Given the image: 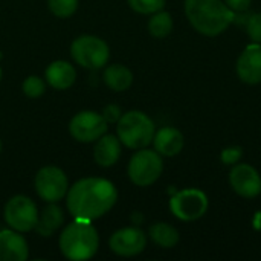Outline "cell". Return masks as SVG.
<instances>
[{
  "label": "cell",
  "instance_id": "obj_1",
  "mask_svg": "<svg viewBox=\"0 0 261 261\" xmlns=\"http://www.w3.org/2000/svg\"><path fill=\"white\" fill-rule=\"evenodd\" d=\"M66 196V206L75 219L93 222L115 206L118 190L107 179L86 177L75 182Z\"/></svg>",
  "mask_w": 261,
  "mask_h": 261
},
{
  "label": "cell",
  "instance_id": "obj_2",
  "mask_svg": "<svg viewBox=\"0 0 261 261\" xmlns=\"http://www.w3.org/2000/svg\"><path fill=\"white\" fill-rule=\"evenodd\" d=\"M190 24L205 37H217L234 24L236 12L223 0H185Z\"/></svg>",
  "mask_w": 261,
  "mask_h": 261
},
{
  "label": "cell",
  "instance_id": "obj_3",
  "mask_svg": "<svg viewBox=\"0 0 261 261\" xmlns=\"http://www.w3.org/2000/svg\"><path fill=\"white\" fill-rule=\"evenodd\" d=\"M99 246V236L90 220L75 219L60 236V249L67 260H90Z\"/></svg>",
  "mask_w": 261,
  "mask_h": 261
},
{
  "label": "cell",
  "instance_id": "obj_4",
  "mask_svg": "<svg viewBox=\"0 0 261 261\" xmlns=\"http://www.w3.org/2000/svg\"><path fill=\"white\" fill-rule=\"evenodd\" d=\"M116 133L122 145L132 150L147 148L154 138L156 127L148 115L141 110L122 113L116 122Z\"/></svg>",
  "mask_w": 261,
  "mask_h": 261
},
{
  "label": "cell",
  "instance_id": "obj_5",
  "mask_svg": "<svg viewBox=\"0 0 261 261\" xmlns=\"http://www.w3.org/2000/svg\"><path fill=\"white\" fill-rule=\"evenodd\" d=\"M164 171L162 156L156 150L141 148L132 156L128 162V179L136 187H150L153 185Z\"/></svg>",
  "mask_w": 261,
  "mask_h": 261
},
{
  "label": "cell",
  "instance_id": "obj_6",
  "mask_svg": "<svg viewBox=\"0 0 261 261\" xmlns=\"http://www.w3.org/2000/svg\"><path fill=\"white\" fill-rule=\"evenodd\" d=\"M70 55L75 63L86 69H101L107 66L110 49L107 43L95 35H81L73 40Z\"/></svg>",
  "mask_w": 261,
  "mask_h": 261
},
{
  "label": "cell",
  "instance_id": "obj_7",
  "mask_svg": "<svg viewBox=\"0 0 261 261\" xmlns=\"http://www.w3.org/2000/svg\"><path fill=\"white\" fill-rule=\"evenodd\" d=\"M210 208L208 196L199 188H185L170 199L171 214L182 222H196L202 219Z\"/></svg>",
  "mask_w": 261,
  "mask_h": 261
},
{
  "label": "cell",
  "instance_id": "obj_8",
  "mask_svg": "<svg viewBox=\"0 0 261 261\" xmlns=\"http://www.w3.org/2000/svg\"><path fill=\"white\" fill-rule=\"evenodd\" d=\"M35 193L47 203H57L69 191V180L66 173L54 165L43 167L35 176Z\"/></svg>",
  "mask_w": 261,
  "mask_h": 261
},
{
  "label": "cell",
  "instance_id": "obj_9",
  "mask_svg": "<svg viewBox=\"0 0 261 261\" xmlns=\"http://www.w3.org/2000/svg\"><path fill=\"white\" fill-rule=\"evenodd\" d=\"M37 205L28 196H14L5 205V222L14 231H32L37 225Z\"/></svg>",
  "mask_w": 261,
  "mask_h": 261
},
{
  "label": "cell",
  "instance_id": "obj_10",
  "mask_svg": "<svg viewBox=\"0 0 261 261\" xmlns=\"http://www.w3.org/2000/svg\"><path fill=\"white\" fill-rule=\"evenodd\" d=\"M107 125L109 124L102 115L92 110H84L70 119L69 133L78 142H96L102 135L107 133Z\"/></svg>",
  "mask_w": 261,
  "mask_h": 261
},
{
  "label": "cell",
  "instance_id": "obj_11",
  "mask_svg": "<svg viewBox=\"0 0 261 261\" xmlns=\"http://www.w3.org/2000/svg\"><path fill=\"white\" fill-rule=\"evenodd\" d=\"M232 191L243 199H255L261 194V176L249 164H236L229 171Z\"/></svg>",
  "mask_w": 261,
  "mask_h": 261
},
{
  "label": "cell",
  "instance_id": "obj_12",
  "mask_svg": "<svg viewBox=\"0 0 261 261\" xmlns=\"http://www.w3.org/2000/svg\"><path fill=\"white\" fill-rule=\"evenodd\" d=\"M109 246L112 252L119 257H135L144 252L147 246V236L136 226H127L112 234Z\"/></svg>",
  "mask_w": 261,
  "mask_h": 261
},
{
  "label": "cell",
  "instance_id": "obj_13",
  "mask_svg": "<svg viewBox=\"0 0 261 261\" xmlns=\"http://www.w3.org/2000/svg\"><path fill=\"white\" fill-rule=\"evenodd\" d=\"M236 72L240 81L249 86L261 83V43H249L237 58Z\"/></svg>",
  "mask_w": 261,
  "mask_h": 261
},
{
  "label": "cell",
  "instance_id": "obj_14",
  "mask_svg": "<svg viewBox=\"0 0 261 261\" xmlns=\"http://www.w3.org/2000/svg\"><path fill=\"white\" fill-rule=\"evenodd\" d=\"M29 248L24 237L14 229H0V261H26Z\"/></svg>",
  "mask_w": 261,
  "mask_h": 261
},
{
  "label": "cell",
  "instance_id": "obj_15",
  "mask_svg": "<svg viewBox=\"0 0 261 261\" xmlns=\"http://www.w3.org/2000/svg\"><path fill=\"white\" fill-rule=\"evenodd\" d=\"M151 144L162 158H173L184 150L185 138L182 132L174 127H162L154 133Z\"/></svg>",
  "mask_w": 261,
  "mask_h": 261
},
{
  "label": "cell",
  "instance_id": "obj_16",
  "mask_svg": "<svg viewBox=\"0 0 261 261\" xmlns=\"http://www.w3.org/2000/svg\"><path fill=\"white\" fill-rule=\"evenodd\" d=\"M121 158V141L115 135H102L93 148V159L99 167H113Z\"/></svg>",
  "mask_w": 261,
  "mask_h": 261
},
{
  "label": "cell",
  "instance_id": "obj_17",
  "mask_svg": "<svg viewBox=\"0 0 261 261\" xmlns=\"http://www.w3.org/2000/svg\"><path fill=\"white\" fill-rule=\"evenodd\" d=\"M44 75H46V81L49 83V86L57 90L69 89L75 83V78H76L75 67L69 61H63V60L50 63Z\"/></svg>",
  "mask_w": 261,
  "mask_h": 261
},
{
  "label": "cell",
  "instance_id": "obj_18",
  "mask_svg": "<svg viewBox=\"0 0 261 261\" xmlns=\"http://www.w3.org/2000/svg\"><path fill=\"white\" fill-rule=\"evenodd\" d=\"M63 222L64 216L61 208L55 203H49L41 213H38V220L34 229L41 237H50L61 228Z\"/></svg>",
  "mask_w": 261,
  "mask_h": 261
},
{
  "label": "cell",
  "instance_id": "obj_19",
  "mask_svg": "<svg viewBox=\"0 0 261 261\" xmlns=\"http://www.w3.org/2000/svg\"><path fill=\"white\" fill-rule=\"evenodd\" d=\"M104 83L115 92H124L133 84V73L124 64H110L104 70Z\"/></svg>",
  "mask_w": 261,
  "mask_h": 261
},
{
  "label": "cell",
  "instance_id": "obj_20",
  "mask_svg": "<svg viewBox=\"0 0 261 261\" xmlns=\"http://www.w3.org/2000/svg\"><path fill=\"white\" fill-rule=\"evenodd\" d=\"M148 237L153 240V243H156L158 246L164 248V249H171L179 243V231L165 222H158L153 223L148 229Z\"/></svg>",
  "mask_w": 261,
  "mask_h": 261
},
{
  "label": "cell",
  "instance_id": "obj_21",
  "mask_svg": "<svg viewBox=\"0 0 261 261\" xmlns=\"http://www.w3.org/2000/svg\"><path fill=\"white\" fill-rule=\"evenodd\" d=\"M234 24L240 26L251 43H261V12L257 11H243L236 12Z\"/></svg>",
  "mask_w": 261,
  "mask_h": 261
},
{
  "label": "cell",
  "instance_id": "obj_22",
  "mask_svg": "<svg viewBox=\"0 0 261 261\" xmlns=\"http://www.w3.org/2000/svg\"><path fill=\"white\" fill-rule=\"evenodd\" d=\"M173 26H174V21H173L171 14L164 9L151 14L148 20V32L156 38L168 37L173 31Z\"/></svg>",
  "mask_w": 261,
  "mask_h": 261
},
{
  "label": "cell",
  "instance_id": "obj_23",
  "mask_svg": "<svg viewBox=\"0 0 261 261\" xmlns=\"http://www.w3.org/2000/svg\"><path fill=\"white\" fill-rule=\"evenodd\" d=\"M49 11L60 18H67L75 14L78 0H47Z\"/></svg>",
  "mask_w": 261,
  "mask_h": 261
},
{
  "label": "cell",
  "instance_id": "obj_24",
  "mask_svg": "<svg viewBox=\"0 0 261 261\" xmlns=\"http://www.w3.org/2000/svg\"><path fill=\"white\" fill-rule=\"evenodd\" d=\"M127 2L135 12L144 14V15H151V14L164 9L167 0H127Z\"/></svg>",
  "mask_w": 261,
  "mask_h": 261
},
{
  "label": "cell",
  "instance_id": "obj_25",
  "mask_svg": "<svg viewBox=\"0 0 261 261\" xmlns=\"http://www.w3.org/2000/svg\"><path fill=\"white\" fill-rule=\"evenodd\" d=\"M23 93L29 98H38L44 93L46 90V83L40 78V76H35V75H31L28 76L24 81H23Z\"/></svg>",
  "mask_w": 261,
  "mask_h": 261
},
{
  "label": "cell",
  "instance_id": "obj_26",
  "mask_svg": "<svg viewBox=\"0 0 261 261\" xmlns=\"http://www.w3.org/2000/svg\"><path fill=\"white\" fill-rule=\"evenodd\" d=\"M243 158V148L242 147H237V145H232V147H226L222 150L220 153V161L223 165H228V167H232L236 164H239Z\"/></svg>",
  "mask_w": 261,
  "mask_h": 261
},
{
  "label": "cell",
  "instance_id": "obj_27",
  "mask_svg": "<svg viewBox=\"0 0 261 261\" xmlns=\"http://www.w3.org/2000/svg\"><path fill=\"white\" fill-rule=\"evenodd\" d=\"M101 115L104 116V119L107 121V124H113V122H118L119 121V118L122 116V112H121V109L118 106L110 104V106H106L104 107V110H102Z\"/></svg>",
  "mask_w": 261,
  "mask_h": 261
},
{
  "label": "cell",
  "instance_id": "obj_28",
  "mask_svg": "<svg viewBox=\"0 0 261 261\" xmlns=\"http://www.w3.org/2000/svg\"><path fill=\"white\" fill-rule=\"evenodd\" d=\"M234 12H243L251 8L252 0H223Z\"/></svg>",
  "mask_w": 261,
  "mask_h": 261
},
{
  "label": "cell",
  "instance_id": "obj_29",
  "mask_svg": "<svg viewBox=\"0 0 261 261\" xmlns=\"http://www.w3.org/2000/svg\"><path fill=\"white\" fill-rule=\"evenodd\" d=\"M254 226L257 229H261V211H258V214L254 217Z\"/></svg>",
  "mask_w": 261,
  "mask_h": 261
},
{
  "label": "cell",
  "instance_id": "obj_30",
  "mask_svg": "<svg viewBox=\"0 0 261 261\" xmlns=\"http://www.w3.org/2000/svg\"><path fill=\"white\" fill-rule=\"evenodd\" d=\"M0 81H2V67H0Z\"/></svg>",
  "mask_w": 261,
  "mask_h": 261
},
{
  "label": "cell",
  "instance_id": "obj_31",
  "mask_svg": "<svg viewBox=\"0 0 261 261\" xmlns=\"http://www.w3.org/2000/svg\"><path fill=\"white\" fill-rule=\"evenodd\" d=\"M0 151H2V141H0Z\"/></svg>",
  "mask_w": 261,
  "mask_h": 261
}]
</instances>
